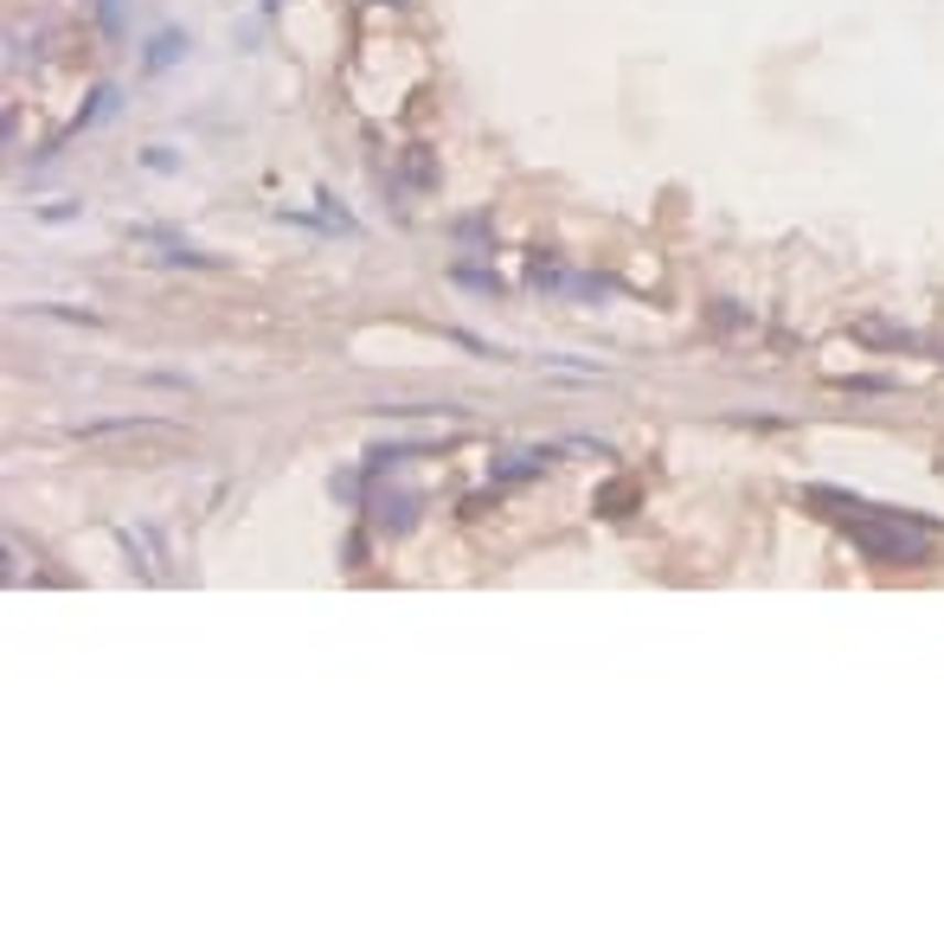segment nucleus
Returning a JSON list of instances; mask_svg holds the SVG:
<instances>
[{
    "label": "nucleus",
    "instance_id": "nucleus-4",
    "mask_svg": "<svg viewBox=\"0 0 944 944\" xmlns=\"http://www.w3.org/2000/svg\"><path fill=\"white\" fill-rule=\"evenodd\" d=\"M546 451H514L508 463H495V482H521V476H540Z\"/></svg>",
    "mask_w": 944,
    "mask_h": 944
},
{
    "label": "nucleus",
    "instance_id": "nucleus-6",
    "mask_svg": "<svg viewBox=\"0 0 944 944\" xmlns=\"http://www.w3.org/2000/svg\"><path fill=\"white\" fill-rule=\"evenodd\" d=\"M110 110H116V90L104 84V90H90V104H84V110L72 116V129H65V135H77V129H90V122H104Z\"/></svg>",
    "mask_w": 944,
    "mask_h": 944
},
{
    "label": "nucleus",
    "instance_id": "nucleus-5",
    "mask_svg": "<svg viewBox=\"0 0 944 944\" xmlns=\"http://www.w3.org/2000/svg\"><path fill=\"white\" fill-rule=\"evenodd\" d=\"M116 540H122V553H135V566H142V578H161V566H154V546H149V533H135V528H116Z\"/></svg>",
    "mask_w": 944,
    "mask_h": 944
},
{
    "label": "nucleus",
    "instance_id": "nucleus-2",
    "mask_svg": "<svg viewBox=\"0 0 944 944\" xmlns=\"http://www.w3.org/2000/svg\"><path fill=\"white\" fill-rule=\"evenodd\" d=\"M142 238H154V245H161V258H167V264H193V270H219V258H213V251H193L187 238H167V231H142Z\"/></svg>",
    "mask_w": 944,
    "mask_h": 944
},
{
    "label": "nucleus",
    "instance_id": "nucleus-7",
    "mask_svg": "<svg viewBox=\"0 0 944 944\" xmlns=\"http://www.w3.org/2000/svg\"><path fill=\"white\" fill-rule=\"evenodd\" d=\"M456 283H469V290H501V276H495V270H476V264H456Z\"/></svg>",
    "mask_w": 944,
    "mask_h": 944
},
{
    "label": "nucleus",
    "instance_id": "nucleus-1",
    "mask_svg": "<svg viewBox=\"0 0 944 944\" xmlns=\"http://www.w3.org/2000/svg\"><path fill=\"white\" fill-rule=\"evenodd\" d=\"M77 444H104V437H174L167 417H90L72 431Z\"/></svg>",
    "mask_w": 944,
    "mask_h": 944
},
{
    "label": "nucleus",
    "instance_id": "nucleus-3",
    "mask_svg": "<svg viewBox=\"0 0 944 944\" xmlns=\"http://www.w3.org/2000/svg\"><path fill=\"white\" fill-rule=\"evenodd\" d=\"M174 58H187V33H154L149 52H142V65H149V72H167Z\"/></svg>",
    "mask_w": 944,
    "mask_h": 944
},
{
    "label": "nucleus",
    "instance_id": "nucleus-9",
    "mask_svg": "<svg viewBox=\"0 0 944 944\" xmlns=\"http://www.w3.org/2000/svg\"><path fill=\"white\" fill-rule=\"evenodd\" d=\"M77 213H84V206H39V219H45V226H65V219H77Z\"/></svg>",
    "mask_w": 944,
    "mask_h": 944
},
{
    "label": "nucleus",
    "instance_id": "nucleus-8",
    "mask_svg": "<svg viewBox=\"0 0 944 944\" xmlns=\"http://www.w3.org/2000/svg\"><path fill=\"white\" fill-rule=\"evenodd\" d=\"M97 20H104V33H122V0H97Z\"/></svg>",
    "mask_w": 944,
    "mask_h": 944
}]
</instances>
